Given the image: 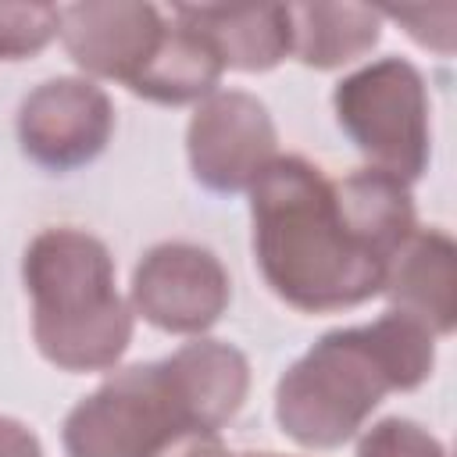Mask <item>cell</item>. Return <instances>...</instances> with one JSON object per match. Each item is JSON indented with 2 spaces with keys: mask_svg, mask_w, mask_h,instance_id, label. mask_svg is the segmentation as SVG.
<instances>
[{
  "mask_svg": "<svg viewBox=\"0 0 457 457\" xmlns=\"http://www.w3.org/2000/svg\"><path fill=\"white\" fill-rule=\"evenodd\" d=\"M193 179L211 193H246L278 157V129L268 104L246 89H214L186 125Z\"/></svg>",
  "mask_w": 457,
  "mask_h": 457,
  "instance_id": "cell-8",
  "label": "cell"
},
{
  "mask_svg": "<svg viewBox=\"0 0 457 457\" xmlns=\"http://www.w3.org/2000/svg\"><path fill=\"white\" fill-rule=\"evenodd\" d=\"M168 18L139 0H79L61 7L57 36L86 79L132 82L150 61Z\"/></svg>",
  "mask_w": 457,
  "mask_h": 457,
  "instance_id": "cell-9",
  "label": "cell"
},
{
  "mask_svg": "<svg viewBox=\"0 0 457 457\" xmlns=\"http://www.w3.org/2000/svg\"><path fill=\"white\" fill-rule=\"evenodd\" d=\"M353 457H446V446L436 432H428L421 421L389 414L357 432V453Z\"/></svg>",
  "mask_w": 457,
  "mask_h": 457,
  "instance_id": "cell-17",
  "label": "cell"
},
{
  "mask_svg": "<svg viewBox=\"0 0 457 457\" xmlns=\"http://www.w3.org/2000/svg\"><path fill=\"white\" fill-rule=\"evenodd\" d=\"M250 193L253 261L264 286L303 314H332L382 293L386 261L350 228L336 182L300 154H278Z\"/></svg>",
  "mask_w": 457,
  "mask_h": 457,
  "instance_id": "cell-1",
  "label": "cell"
},
{
  "mask_svg": "<svg viewBox=\"0 0 457 457\" xmlns=\"http://www.w3.org/2000/svg\"><path fill=\"white\" fill-rule=\"evenodd\" d=\"M61 7L0 0V61H25L46 50L57 36Z\"/></svg>",
  "mask_w": 457,
  "mask_h": 457,
  "instance_id": "cell-16",
  "label": "cell"
},
{
  "mask_svg": "<svg viewBox=\"0 0 457 457\" xmlns=\"http://www.w3.org/2000/svg\"><path fill=\"white\" fill-rule=\"evenodd\" d=\"M436 368V336L382 311L375 321L321 332L275 382V421L307 450H336L368 425L389 393H411Z\"/></svg>",
  "mask_w": 457,
  "mask_h": 457,
  "instance_id": "cell-2",
  "label": "cell"
},
{
  "mask_svg": "<svg viewBox=\"0 0 457 457\" xmlns=\"http://www.w3.org/2000/svg\"><path fill=\"white\" fill-rule=\"evenodd\" d=\"M336 182V200L353 228V236L389 264V257L407 243V236L418 228L414 193L396 175H386L378 168H353Z\"/></svg>",
  "mask_w": 457,
  "mask_h": 457,
  "instance_id": "cell-15",
  "label": "cell"
},
{
  "mask_svg": "<svg viewBox=\"0 0 457 457\" xmlns=\"http://www.w3.org/2000/svg\"><path fill=\"white\" fill-rule=\"evenodd\" d=\"M389 14L393 21L407 25V32L421 43V46H432L439 54H450L453 50V7H439V11H428V7H389L382 11Z\"/></svg>",
  "mask_w": 457,
  "mask_h": 457,
  "instance_id": "cell-18",
  "label": "cell"
},
{
  "mask_svg": "<svg viewBox=\"0 0 457 457\" xmlns=\"http://www.w3.org/2000/svg\"><path fill=\"white\" fill-rule=\"evenodd\" d=\"M164 364L196 432H221L246 403L250 361L239 346L225 339L196 336L193 343L171 350Z\"/></svg>",
  "mask_w": 457,
  "mask_h": 457,
  "instance_id": "cell-12",
  "label": "cell"
},
{
  "mask_svg": "<svg viewBox=\"0 0 457 457\" xmlns=\"http://www.w3.org/2000/svg\"><path fill=\"white\" fill-rule=\"evenodd\" d=\"M221 57L214 50V43L171 18L150 54V61L139 68V75L129 82V89L150 104H161V107H182V104H200L207 100L218 82H221Z\"/></svg>",
  "mask_w": 457,
  "mask_h": 457,
  "instance_id": "cell-13",
  "label": "cell"
},
{
  "mask_svg": "<svg viewBox=\"0 0 457 457\" xmlns=\"http://www.w3.org/2000/svg\"><path fill=\"white\" fill-rule=\"evenodd\" d=\"M21 282L32 300V339L61 371H111L136 328L132 303L118 293L107 243L75 225H54L29 239Z\"/></svg>",
  "mask_w": 457,
  "mask_h": 457,
  "instance_id": "cell-3",
  "label": "cell"
},
{
  "mask_svg": "<svg viewBox=\"0 0 457 457\" xmlns=\"http://www.w3.org/2000/svg\"><path fill=\"white\" fill-rule=\"evenodd\" d=\"M382 296L386 311L418 321L436 339L450 336L457 325V246L450 232L414 228L386 264Z\"/></svg>",
  "mask_w": 457,
  "mask_h": 457,
  "instance_id": "cell-10",
  "label": "cell"
},
{
  "mask_svg": "<svg viewBox=\"0 0 457 457\" xmlns=\"http://www.w3.org/2000/svg\"><path fill=\"white\" fill-rule=\"evenodd\" d=\"M186 432L196 428L161 357L125 364L86 393L64 414L61 446L64 457H157Z\"/></svg>",
  "mask_w": 457,
  "mask_h": 457,
  "instance_id": "cell-5",
  "label": "cell"
},
{
  "mask_svg": "<svg viewBox=\"0 0 457 457\" xmlns=\"http://www.w3.org/2000/svg\"><path fill=\"white\" fill-rule=\"evenodd\" d=\"M171 18L200 29L225 68L261 75L278 68L289 50V4H175Z\"/></svg>",
  "mask_w": 457,
  "mask_h": 457,
  "instance_id": "cell-11",
  "label": "cell"
},
{
  "mask_svg": "<svg viewBox=\"0 0 457 457\" xmlns=\"http://www.w3.org/2000/svg\"><path fill=\"white\" fill-rule=\"evenodd\" d=\"M293 57L314 71L343 68L382 39V11L368 4H289Z\"/></svg>",
  "mask_w": 457,
  "mask_h": 457,
  "instance_id": "cell-14",
  "label": "cell"
},
{
  "mask_svg": "<svg viewBox=\"0 0 457 457\" xmlns=\"http://www.w3.org/2000/svg\"><path fill=\"white\" fill-rule=\"evenodd\" d=\"M232 300V278L221 257L200 243L168 239L150 246L129 282L136 318L168 336H207Z\"/></svg>",
  "mask_w": 457,
  "mask_h": 457,
  "instance_id": "cell-6",
  "label": "cell"
},
{
  "mask_svg": "<svg viewBox=\"0 0 457 457\" xmlns=\"http://www.w3.org/2000/svg\"><path fill=\"white\" fill-rule=\"evenodd\" d=\"M332 111L353 150L400 182H418L432 157V104L425 75L396 54L375 57L332 89Z\"/></svg>",
  "mask_w": 457,
  "mask_h": 457,
  "instance_id": "cell-4",
  "label": "cell"
},
{
  "mask_svg": "<svg viewBox=\"0 0 457 457\" xmlns=\"http://www.w3.org/2000/svg\"><path fill=\"white\" fill-rule=\"evenodd\" d=\"M14 132L21 154L43 171H75L107 150L114 100L86 75H54L21 96Z\"/></svg>",
  "mask_w": 457,
  "mask_h": 457,
  "instance_id": "cell-7",
  "label": "cell"
},
{
  "mask_svg": "<svg viewBox=\"0 0 457 457\" xmlns=\"http://www.w3.org/2000/svg\"><path fill=\"white\" fill-rule=\"evenodd\" d=\"M0 457H43V443L25 421L0 414Z\"/></svg>",
  "mask_w": 457,
  "mask_h": 457,
  "instance_id": "cell-19",
  "label": "cell"
},
{
  "mask_svg": "<svg viewBox=\"0 0 457 457\" xmlns=\"http://www.w3.org/2000/svg\"><path fill=\"white\" fill-rule=\"evenodd\" d=\"M228 457H282V453H228Z\"/></svg>",
  "mask_w": 457,
  "mask_h": 457,
  "instance_id": "cell-20",
  "label": "cell"
}]
</instances>
